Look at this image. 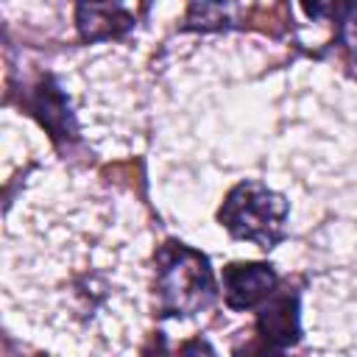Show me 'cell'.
I'll return each mask as SVG.
<instances>
[{"instance_id": "3", "label": "cell", "mask_w": 357, "mask_h": 357, "mask_svg": "<svg viewBox=\"0 0 357 357\" xmlns=\"http://www.w3.org/2000/svg\"><path fill=\"white\" fill-rule=\"evenodd\" d=\"M296 337H298V298L290 293L268 298V307L257 318L248 354L271 357L276 351H284Z\"/></svg>"}, {"instance_id": "2", "label": "cell", "mask_w": 357, "mask_h": 357, "mask_svg": "<svg viewBox=\"0 0 357 357\" xmlns=\"http://www.w3.org/2000/svg\"><path fill=\"white\" fill-rule=\"evenodd\" d=\"M218 218L237 240L273 248L284 237L287 201L259 181H240L226 195Z\"/></svg>"}, {"instance_id": "6", "label": "cell", "mask_w": 357, "mask_h": 357, "mask_svg": "<svg viewBox=\"0 0 357 357\" xmlns=\"http://www.w3.org/2000/svg\"><path fill=\"white\" fill-rule=\"evenodd\" d=\"M134 25V17L128 14L126 6H112V3H84L78 6V28L84 39H106V36H120Z\"/></svg>"}, {"instance_id": "5", "label": "cell", "mask_w": 357, "mask_h": 357, "mask_svg": "<svg viewBox=\"0 0 357 357\" xmlns=\"http://www.w3.org/2000/svg\"><path fill=\"white\" fill-rule=\"evenodd\" d=\"M31 109H33V114L47 126V131H50L53 139H70V137H75V123H73L67 98H64V92L53 84V78H45V81L36 86L33 100H31Z\"/></svg>"}, {"instance_id": "8", "label": "cell", "mask_w": 357, "mask_h": 357, "mask_svg": "<svg viewBox=\"0 0 357 357\" xmlns=\"http://www.w3.org/2000/svg\"><path fill=\"white\" fill-rule=\"evenodd\" d=\"M340 39L357 59V6H343L340 8Z\"/></svg>"}, {"instance_id": "1", "label": "cell", "mask_w": 357, "mask_h": 357, "mask_svg": "<svg viewBox=\"0 0 357 357\" xmlns=\"http://www.w3.org/2000/svg\"><path fill=\"white\" fill-rule=\"evenodd\" d=\"M156 298L162 315H192L212 304L215 276L206 257L181 243L156 251Z\"/></svg>"}, {"instance_id": "7", "label": "cell", "mask_w": 357, "mask_h": 357, "mask_svg": "<svg viewBox=\"0 0 357 357\" xmlns=\"http://www.w3.org/2000/svg\"><path fill=\"white\" fill-rule=\"evenodd\" d=\"M148 357H215V354H212V349H209V343H206V340H190V343H184L178 351H167L165 340L159 337L156 351H153V354H148Z\"/></svg>"}, {"instance_id": "4", "label": "cell", "mask_w": 357, "mask_h": 357, "mask_svg": "<svg viewBox=\"0 0 357 357\" xmlns=\"http://www.w3.org/2000/svg\"><path fill=\"white\" fill-rule=\"evenodd\" d=\"M279 279L268 265H229L223 268V296L231 310H251L268 301Z\"/></svg>"}]
</instances>
